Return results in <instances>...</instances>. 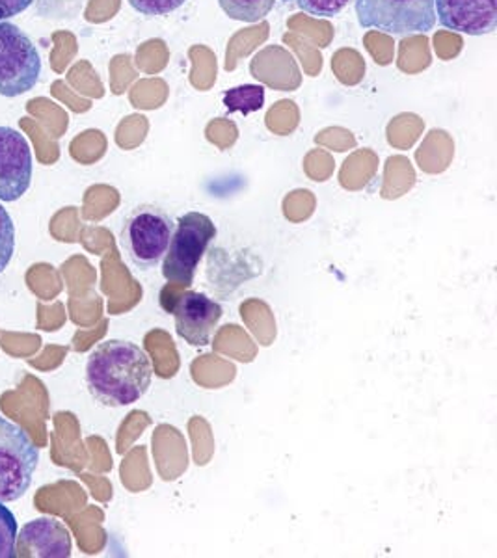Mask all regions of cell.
I'll return each mask as SVG.
<instances>
[{"mask_svg": "<svg viewBox=\"0 0 497 558\" xmlns=\"http://www.w3.org/2000/svg\"><path fill=\"white\" fill-rule=\"evenodd\" d=\"M84 378L89 395L102 407H129L147 393L154 367L138 344L110 339L92 350Z\"/></svg>", "mask_w": 497, "mask_h": 558, "instance_id": "obj_1", "label": "cell"}, {"mask_svg": "<svg viewBox=\"0 0 497 558\" xmlns=\"http://www.w3.org/2000/svg\"><path fill=\"white\" fill-rule=\"evenodd\" d=\"M173 229L175 223L172 216L160 209L159 205H138L123 222L120 235L123 252L134 267L142 270L157 267L165 259Z\"/></svg>", "mask_w": 497, "mask_h": 558, "instance_id": "obj_2", "label": "cell"}, {"mask_svg": "<svg viewBox=\"0 0 497 558\" xmlns=\"http://www.w3.org/2000/svg\"><path fill=\"white\" fill-rule=\"evenodd\" d=\"M217 236V228L209 216L186 213L173 229L172 241L166 250L162 276L175 286H191L210 242Z\"/></svg>", "mask_w": 497, "mask_h": 558, "instance_id": "obj_3", "label": "cell"}, {"mask_svg": "<svg viewBox=\"0 0 497 558\" xmlns=\"http://www.w3.org/2000/svg\"><path fill=\"white\" fill-rule=\"evenodd\" d=\"M356 15L367 31L393 36L431 33L436 26L434 0H356Z\"/></svg>", "mask_w": 497, "mask_h": 558, "instance_id": "obj_4", "label": "cell"}, {"mask_svg": "<svg viewBox=\"0 0 497 558\" xmlns=\"http://www.w3.org/2000/svg\"><path fill=\"white\" fill-rule=\"evenodd\" d=\"M38 447L21 426L0 415V502L20 501L38 470Z\"/></svg>", "mask_w": 497, "mask_h": 558, "instance_id": "obj_5", "label": "cell"}, {"mask_svg": "<svg viewBox=\"0 0 497 558\" xmlns=\"http://www.w3.org/2000/svg\"><path fill=\"white\" fill-rule=\"evenodd\" d=\"M41 57L20 26L0 21V96L20 97L38 84Z\"/></svg>", "mask_w": 497, "mask_h": 558, "instance_id": "obj_6", "label": "cell"}, {"mask_svg": "<svg viewBox=\"0 0 497 558\" xmlns=\"http://www.w3.org/2000/svg\"><path fill=\"white\" fill-rule=\"evenodd\" d=\"M33 172V151L25 136L17 129L0 128V202L12 204L25 196Z\"/></svg>", "mask_w": 497, "mask_h": 558, "instance_id": "obj_7", "label": "cell"}, {"mask_svg": "<svg viewBox=\"0 0 497 558\" xmlns=\"http://www.w3.org/2000/svg\"><path fill=\"white\" fill-rule=\"evenodd\" d=\"M175 318V330L191 347H207L222 318V307L202 292L186 291L168 307Z\"/></svg>", "mask_w": 497, "mask_h": 558, "instance_id": "obj_8", "label": "cell"}, {"mask_svg": "<svg viewBox=\"0 0 497 558\" xmlns=\"http://www.w3.org/2000/svg\"><path fill=\"white\" fill-rule=\"evenodd\" d=\"M436 20L447 31L485 36L496 31L497 0H434Z\"/></svg>", "mask_w": 497, "mask_h": 558, "instance_id": "obj_9", "label": "cell"}, {"mask_svg": "<svg viewBox=\"0 0 497 558\" xmlns=\"http://www.w3.org/2000/svg\"><path fill=\"white\" fill-rule=\"evenodd\" d=\"M15 557L70 558V531L54 518L31 521L17 533Z\"/></svg>", "mask_w": 497, "mask_h": 558, "instance_id": "obj_10", "label": "cell"}, {"mask_svg": "<svg viewBox=\"0 0 497 558\" xmlns=\"http://www.w3.org/2000/svg\"><path fill=\"white\" fill-rule=\"evenodd\" d=\"M223 105L230 112H241V114H252L262 110L265 105V88L257 84H243L237 86L223 94Z\"/></svg>", "mask_w": 497, "mask_h": 558, "instance_id": "obj_11", "label": "cell"}, {"mask_svg": "<svg viewBox=\"0 0 497 558\" xmlns=\"http://www.w3.org/2000/svg\"><path fill=\"white\" fill-rule=\"evenodd\" d=\"M276 0H218L223 13L233 21L255 23L272 12Z\"/></svg>", "mask_w": 497, "mask_h": 558, "instance_id": "obj_12", "label": "cell"}, {"mask_svg": "<svg viewBox=\"0 0 497 558\" xmlns=\"http://www.w3.org/2000/svg\"><path fill=\"white\" fill-rule=\"evenodd\" d=\"M17 520L10 508L0 502V558L15 557V539H17Z\"/></svg>", "mask_w": 497, "mask_h": 558, "instance_id": "obj_13", "label": "cell"}, {"mask_svg": "<svg viewBox=\"0 0 497 558\" xmlns=\"http://www.w3.org/2000/svg\"><path fill=\"white\" fill-rule=\"evenodd\" d=\"M15 254V223L12 216L0 204V274L7 270Z\"/></svg>", "mask_w": 497, "mask_h": 558, "instance_id": "obj_14", "label": "cell"}, {"mask_svg": "<svg viewBox=\"0 0 497 558\" xmlns=\"http://www.w3.org/2000/svg\"><path fill=\"white\" fill-rule=\"evenodd\" d=\"M283 2L294 4L313 17H336L343 12L351 0H283Z\"/></svg>", "mask_w": 497, "mask_h": 558, "instance_id": "obj_15", "label": "cell"}, {"mask_svg": "<svg viewBox=\"0 0 497 558\" xmlns=\"http://www.w3.org/2000/svg\"><path fill=\"white\" fill-rule=\"evenodd\" d=\"M186 0H129V4L147 17H160L175 12Z\"/></svg>", "mask_w": 497, "mask_h": 558, "instance_id": "obj_16", "label": "cell"}, {"mask_svg": "<svg viewBox=\"0 0 497 558\" xmlns=\"http://www.w3.org/2000/svg\"><path fill=\"white\" fill-rule=\"evenodd\" d=\"M33 4L34 0H0V21L12 20Z\"/></svg>", "mask_w": 497, "mask_h": 558, "instance_id": "obj_17", "label": "cell"}, {"mask_svg": "<svg viewBox=\"0 0 497 558\" xmlns=\"http://www.w3.org/2000/svg\"><path fill=\"white\" fill-rule=\"evenodd\" d=\"M70 4L71 0H39L38 12L49 17H64Z\"/></svg>", "mask_w": 497, "mask_h": 558, "instance_id": "obj_18", "label": "cell"}]
</instances>
